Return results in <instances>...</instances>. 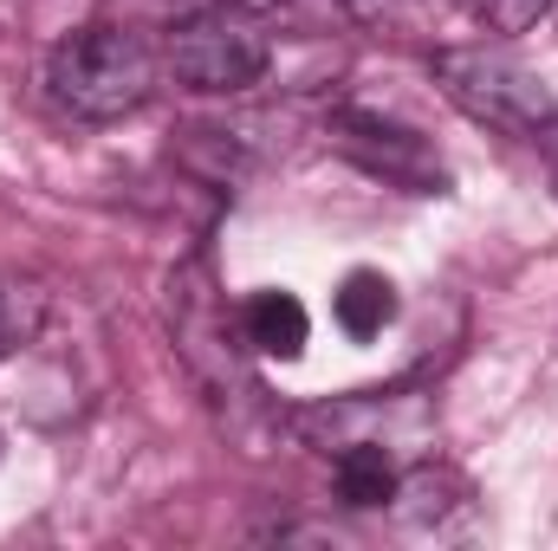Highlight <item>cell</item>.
Instances as JSON below:
<instances>
[{
  "mask_svg": "<svg viewBox=\"0 0 558 551\" xmlns=\"http://www.w3.org/2000/svg\"><path fill=\"white\" fill-rule=\"evenodd\" d=\"M46 85L52 98L72 111V118H92V124H111V118H131L149 105L156 91V59L131 26H78L52 46V65H46Z\"/></svg>",
  "mask_w": 558,
  "mask_h": 551,
  "instance_id": "6da1fadb",
  "label": "cell"
},
{
  "mask_svg": "<svg viewBox=\"0 0 558 551\" xmlns=\"http://www.w3.org/2000/svg\"><path fill=\"white\" fill-rule=\"evenodd\" d=\"M435 85L474 124L526 137V143L558 118L553 85L533 65H520L513 52H494V46H448V52H435Z\"/></svg>",
  "mask_w": 558,
  "mask_h": 551,
  "instance_id": "7a4b0ae2",
  "label": "cell"
},
{
  "mask_svg": "<svg viewBox=\"0 0 558 551\" xmlns=\"http://www.w3.org/2000/svg\"><path fill=\"white\" fill-rule=\"evenodd\" d=\"M162 59L175 72V85L202 91V98H241L267 78L274 65V39L260 33L254 13L241 7H221V13H189L169 26L162 39Z\"/></svg>",
  "mask_w": 558,
  "mask_h": 551,
  "instance_id": "3957f363",
  "label": "cell"
},
{
  "mask_svg": "<svg viewBox=\"0 0 558 551\" xmlns=\"http://www.w3.org/2000/svg\"><path fill=\"white\" fill-rule=\"evenodd\" d=\"M331 143L351 156V162H364L371 175H384V182H403V188H416V195H441V162H435V149L416 137V131H397V124H384V118H371V111H338L331 118Z\"/></svg>",
  "mask_w": 558,
  "mask_h": 551,
  "instance_id": "277c9868",
  "label": "cell"
},
{
  "mask_svg": "<svg viewBox=\"0 0 558 551\" xmlns=\"http://www.w3.org/2000/svg\"><path fill=\"white\" fill-rule=\"evenodd\" d=\"M241 331H247V344L260 351V357H279V364H292L299 351H305V338H312V318H305V305L292 298V292H254L247 305H241Z\"/></svg>",
  "mask_w": 558,
  "mask_h": 551,
  "instance_id": "5b68a950",
  "label": "cell"
},
{
  "mask_svg": "<svg viewBox=\"0 0 558 551\" xmlns=\"http://www.w3.org/2000/svg\"><path fill=\"white\" fill-rule=\"evenodd\" d=\"M331 487H338V500L357 506V513L390 506V500H397V461H390V448H377V441H351V448L331 461Z\"/></svg>",
  "mask_w": 558,
  "mask_h": 551,
  "instance_id": "8992f818",
  "label": "cell"
},
{
  "mask_svg": "<svg viewBox=\"0 0 558 551\" xmlns=\"http://www.w3.org/2000/svg\"><path fill=\"white\" fill-rule=\"evenodd\" d=\"M331 311H338V325L351 338H377L397 318V285L384 273H371V267H357V273H344V285L331 292Z\"/></svg>",
  "mask_w": 558,
  "mask_h": 551,
  "instance_id": "52a82bcc",
  "label": "cell"
},
{
  "mask_svg": "<svg viewBox=\"0 0 558 551\" xmlns=\"http://www.w3.org/2000/svg\"><path fill=\"white\" fill-rule=\"evenodd\" d=\"M468 7L487 33H533L553 13V0H468Z\"/></svg>",
  "mask_w": 558,
  "mask_h": 551,
  "instance_id": "ba28073f",
  "label": "cell"
},
{
  "mask_svg": "<svg viewBox=\"0 0 558 551\" xmlns=\"http://www.w3.org/2000/svg\"><path fill=\"white\" fill-rule=\"evenodd\" d=\"M351 13L377 26V20H397V13H403V0H351Z\"/></svg>",
  "mask_w": 558,
  "mask_h": 551,
  "instance_id": "9c48e42d",
  "label": "cell"
},
{
  "mask_svg": "<svg viewBox=\"0 0 558 551\" xmlns=\"http://www.w3.org/2000/svg\"><path fill=\"white\" fill-rule=\"evenodd\" d=\"M13 351V298H7V285H0V357Z\"/></svg>",
  "mask_w": 558,
  "mask_h": 551,
  "instance_id": "30bf717a",
  "label": "cell"
},
{
  "mask_svg": "<svg viewBox=\"0 0 558 551\" xmlns=\"http://www.w3.org/2000/svg\"><path fill=\"white\" fill-rule=\"evenodd\" d=\"M533 143L546 149V162H553V182H558V118H553V124H546V131H539V137H533Z\"/></svg>",
  "mask_w": 558,
  "mask_h": 551,
  "instance_id": "8fae6325",
  "label": "cell"
},
{
  "mask_svg": "<svg viewBox=\"0 0 558 551\" xmlns=\"http://www.w3.org/2000/svg\"><path fill=\"white\" fill-rule=\"evenodd\" d=\"M221 7H241V13H267V7H279V0H221Z\"/></svg>",
  "mask_w": 558,
  "mask_h": 551,
  "instance_id": "7c38bea8",
  "label": "cell"
}]
</instances>
